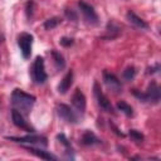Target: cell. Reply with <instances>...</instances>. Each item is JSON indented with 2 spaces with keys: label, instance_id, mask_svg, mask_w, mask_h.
<instances>
[{
  "label": "cell",
  "instance_id": "obj_19",
  "mask_svg": "<svg viewBox=\"0 0 161 161\" xmlns=\"http://www.w3.org/2000/svg\"><path fill=\"white\" fill-rule=\"evenodd\" d=\"M117 108H118L121 112H123L126 116H128V117H132V116H133V109H132V107H131L127 102H125V101H118V102H117Z\"/></svg>",
  "mask_w": 161,
  "mask_h": 161
},
{
  "label": "cell",
  "instance_id": "obj_20",
  "mask_svg": "<svg viewBox=\"0 0 161 161\" xmlns=\"http://www.w3.org/2000/svg\"><path fill=\"white\" fill-rule=\"evenodd\" d=\"M135 75H136V68L133 67V65H130V67H127L125 70H123V73H122V77H123V79L125 80H132L133 78H135Z\"/></svg>",
  "mask_w": 161,
  "mask_h": 161
},
{
  "label": "cell",
  "instance_id": "obj_7",
  "mask_svg": "<svg viewBox=\"0 0 161 161\" xmlns=\"http://www.w3.org/2000/svg\"><path fill=\"white\" fill-rule=\"evenodd\" d=\"M57 113L62 119H64L68 123H78L79 122V114L73 108H70V106H68L65 103H59L57 106Z\"/></svg>",
  "mask_w": 161,
  "mask_h": 161
},
{
  "label": "cell",
  "instance_id": "obj_12",
  "mask_svg": "<svg viewBox=\"0 0 161 161\" xmlns=\"http://www.w3.org/2000/svg\"><path fill=\"white\" fill-rule=\"evenodd\" d=\"M57 140H58V142L64 147V156H65V158H68V160H74V151H73V148H72V146H70V142H69L68 138L65 137V135H64V133L57 135Z\"/></svg>",
  "mask_w": 161,
  "mask_h": 161
},
{
  "label": "cell",
  "instance_id": "obj_1",
  "mask_svg": "<svg viewBox=\"0 0 161 161\" xmlns=\"http://www.w3.org/2000/svg\"><path fill=\"white\" fill-rule=\"evenodd\" d=\"M10 99H11L13 108H16L24 116L30 113V111L35 103V97L33 94H29V93L19 89V88H15L13 91Z\"/></svg>",
  "mask_w": 161,
  "mask_h": 161
},
{
  "label": "cell",
  "instance_id": "obj_4",
  "mask_svg": "<svg viewBox=\"0 0 161 161\" xmlns=\"http://www.w3.org/2000/svg\"><path fill=\"white\" fill-rule=\"evenodd\" d=\"M78 6L80 9V13L83 15V19L87 24L92 25V26H96L98 25L99 23V18H98V14L96 13L94 8L92 5H89L88 3L83 1V0H79L78 1Z\"/></svg>",
  "mask_w": 161,
  "mask_h": 161
},
{
  "label": "cell",
  "instance_id": "obj_18",
  "mask_svg": "<svg viewBox=\"0 0 161 161\" xmlns=\"http://www.w3.org/2000/svg\"><path fill=\"white\" fill-rule=\"evenodd\" d=\"M52 57H53V60H54V64H55V68L58 70H62L64 67H65V60H64V57L57 52V50H52Z\"/></svg>",
  "mask_w": 161,
  "mask_h": 161
},
{
  "label": "cell",
  "instance_id": "obj_16",
  "mask_svg": "<svg viewBox=\"0 0 161 161\" xmlns=\"http://www.w3.org/2000/svg\"><path fill=\"white\" fill-rule=\"evenodd\" d=\"M73 84V72L72 70H68L67 74L63 77V79L60 80V83L58 84V92L60 94H64L67 93V91L70 88V86Z\"/></svg>",
  "mask_w": 161,
  "mask_h": 161
},
{
  "label": "cell",
  "instance_id": "obj_14",
  "mask_svg": "<svg viewBox=\"0 0 161 161\" xmlns=\"http://www.w3.org/2000/svg\"><path fill=\"white\" fill-rule=\"evenodd\" d=\"M122 28L114 21V20H109L108 23H107V26H106V35H104V38H107V39H114V38H117L119 34H121V30Z\"/></svg>",
  "mask_w": 161,
  "mask_h": 161
},
{
  "label": "cell",
  "instance_id": "obj_9",
  "mask_svg": "<svg viewBox=\"0 0 161 161\" xmlns=\"http://www.w3.org/2000/svg\"><path fill=\"white\" fill-rule=\"evenodd\" d=\"M72 104L75 109V112L79 114V116H83L84 112H86V106H87V102H86V96L83 94V92L77 88L72 96Z\"/></svg>",
  "mask_w": 161,
  "mask_h": 161
},
{
  "label": "cell",
  "instance_id": "obj_26",
  "mask_svg": "<svg viewBox=\"0 0 161 161\" xmlns=\"http://www.w3.org/2000/svg\"><path fill=\"white\" fill-rule=\"evenodd\" d=\"M158 70H160V64L156 63L155 65H152V67H150V68L147 69V73H148V74H155V73H157Z\"/></svg>",
  "mask_w": 161,
  "mask_h": 161
},
{
  "label": "cell",
  "instance_id": "obj_23",
  "mask_svg": "<svg viewBox=\"0 0 161 161\" xmlns=\"http://www.w3.org/2000/svg\"><path fill=\"white\" fill-rule=\"evenodd\" d=\"M33 13H34V1H28L26 5H25V14L28 16V19H31L33 16Z\"/></svg>",
  "mask_w": 161,
  "mask_h": 161
},
{
  "label": "cell",
  "instance_id": "obj_5",
  "mask_svg": "<svg viewBox=\"0 0 161 161\" xmlns=\"http://www.w3.org/2000/svg\"><path fill=\"white\" fill-rule=\"evenodd\" d=\"M6 138L10 140V141H15V142H19V143H26V145H30V146H40V147H47L48 146L47 137L35 135L34 132L29 133L24 137H6Z\"/></svg>",
  "mask_w": 161,
  "mask_h": 161
},
{
  "label": "cell",
  "instance_id": "obj_11",
  "mask_svg": "<svg viewBox=\"0 0 161 161\" xmlns=\"http://www.w3.org/2000/svg\"><path fill=\"white\" fill-rule=\"evenodd\" d=\"M103 80H104L106 86H107L111 91H113V92H116V93L122 91V84H121V82L118 80V78H117L114 74L108 73L107 70H104V72H103Z\"/></svg>",
  "mask_w": 161,
  "mask_h": 161
},
{
  "label": "cell",
  "instance_id": "obj_24",
  "mask_svg": "<svg viewBox=\"0 0 161 161\" xmlns=\"http://www.w3.org/2000/svg\"><path fill=\"white\" fill-rule=\"evenodd\" d=\"M59 43H60V45H63V47H70V45H73V43H74V40L72 39V38H68V36H63L60 40H59Z\"/></svg>",
  "mask_w": 161,
  "mask_h": 161
},
{
  "label": "cell",
  "instance_id": "obj_21",
  "mask_svg": "<svg viewBox=\"0 0 161 161\" xmlns=\"http://www.w3.org/2000/svg\"><path fill=\"white\" fill-rule=\"evenodd\" d=\"M128 135H130L131 140H132L133 142H136V143H142L143 140H145V136H143L140 131H137V130H130Z\"/></svg>",
  "mask_w": 161,
  "mask_h": 161
},
{
  "label": "cell",
  "instance_id": "obj_3",
  "mask_svg": "<svg viewBox=\"0 0 161 161\" xmlns=\"http://www.w3.org/2000/svg\"><path fill=\"white\" fill-rule=\"evenodd\" d=\"M30 73H31L33 82L35 84H43V83H45V80L48 78V74L45 72V65H44L43 57L38 55L34 59L33 65H31V69H30Z\"/></svg>",
  "mask_w": 161,
  "mask_h": 161
},
{
  "label": "cell",
  "instance_id": "obj_22",
  "mask_svg": "<svg viewBox=\"0 0 161 161\" xmlns=\"http://www.w3.org/2000/svg\"><path fill=\"white\" fill-rule=\"evenodd\" d=\"M59 23H60V19H59V18H57V16L49 18V19H47V20L44 21V28H45L47 30H52V29H54Z\"/></svg>",
  "mask_w": 161,
  "mask_h": 161
},
{
  "label": "cell",
  "instance_id": "obj_10",
  "mask_svg": "<svg viewBox=\"0 0 161 161\" xmlns=\"http://www.w3.org/2000/svg\"><path fill=\"white\" fill-rule=\"evenodd\" d=\"M11 118H13V122H14V125L16 127L26 131L28 133H33L34 132V128L28 123V121H25L24 114L20 111H18L16 108H13L11 109Z\"/></svg>",
  "mask_w": 161,
  "mask_h": 161
},
{
  "label": "cell",
  "instance_id": "obj_25",
  "mask_svg": "<svg viewBox=\"0 0 161 161\" xmlns=\"http://www.w3.org/2000/svg\"><path fill=\"white\" fill-rule=\"evenodd\" d=\"M65 16H67L69 20H72V21H77V14H75L74 10H72V9H67V10H65Z\"/></svg>",
  "mask_w": 161,
  "mask_h": 161
},
{
  "label": "cell",
  "instance_id": "obj_17",
  "mask_svg": "<svg viewBox=\"0 0 161 161\" xmlns=\"http://www.w3.org/2000/svg\"><path fill=\"white\" fill-rule=\"evenodd\" d=\"M80 142L84 146H94V145H99L101 140L92 131H86L80 137Z\"/></svg>",
  "mask_w": 161,
  "mask_h": 161
},
{
  "label": "cell",
  "instance_id": "obj_6",
  "mask_svg": "<svg viewBox=\"0 0 161 161\" xmlns=\"http://www.w3.org/2000/svg\"><path fill=\"white\" fill-rule=\"evenodd\" d=\"M33 35L29 34V33H20L18 35V45L20 48V52H21V55L24 59H28L30 58V54H31V47H33Z\"/></svg>",
  "mask_w": 161,
  "mask_h": 161
},
{
  "label": "cell",
  "instance_id": "obj_15",
  "mask_svg": "<svg viewBox=\"0 0 161 161\" xmlns=\"http://www.w3.org/2000/svg\"><path fill=\"white\" fill-rule=\"evenodd\" d=\"M126 18H127V20L133 25V26H136V28H138V29H147L148 28V24L142 19V18H140L138 15H136L133 11H127V14H126Z\"/></svg>",
  "mask_w": 161,
  "mask_h": 161
},
{
  "label": "cell",
  "instance_id": "obj_13",
  "mask_svg": "<svg viewBox=\"0 0 161 161\" xmlns=\"http://www.w3.org/2000/svg\"><path fill=\"white\" fill-rule=\"evenodd\" d=\"M25 148H26L30 153H33V155H35L36 157H40V158H43V160H49V161H57V160H58L57 156H54L53 153H50V152H48V151H45V150H43V148H36V147H34V146H25Z\"/></svg>",
  "mask_w": 161,
  "mask_h": 161
},
{
  "label": "cell",
  "instance_id": "obj_2",
  "mask_svg": "<svg viewBox=\"0 0 161 161\" xmlns=\"http://www.w3.org/2000/svg\"><path fill=\"white\" fill-rule=\"evenodd\" d=\"M132 93H133V96L137 97L140 101L147 102V103H151V104H157V103L160 102V98H161L160 87H158V84H157L155 80H152V82L147 86V88H146L145 92H140V91H137V89H133Z\"/></svg>",
  "mask_w": 161,
  "mask_h": 161
},
{
  "label": "cell",
  "instance_id": "obj_8",
  "mask_svg": "<svg viewBox=\"0 0 161 161\" xmlns=\"http://www.w3.org/2000/svg\"><path fill=\"white\" fill-rule=\"evenodd\" d=\"M93 93H94V97H96V99H97L98 106H99L103 111H106V112H112V111H113V107H112L111 102L108 101V98L106 97V94L102 92V89H101L98 82H94V84H93Z\"/></svg>",
  "mask_w": 161,
  "mask_h": 161
}]
</instances>
